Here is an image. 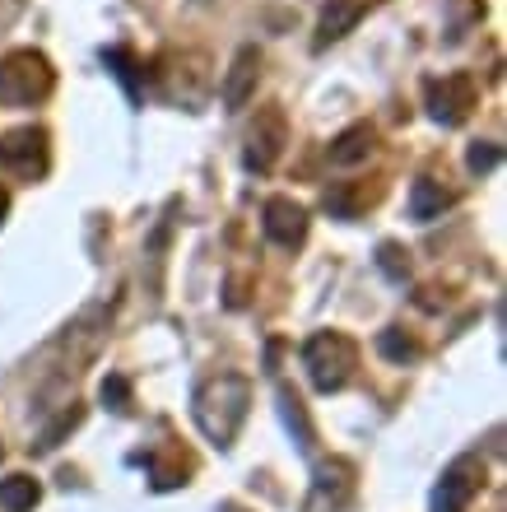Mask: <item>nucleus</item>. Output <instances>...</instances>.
I'll return each mask as SVG.
<instances>
[{"instance_id":"f257e3e1","label":"nucleus","mask_w":507,"mask_h":512,"mask_svg":"<svg viewBox=\"0 0 507 512\" xmlns=\"http://www.w3.org/2000/svg\"><path fill=\"white\" fill-rule=\"evenodd\" d=\"M247 405H252V382L242 373H214L191 396V415H196V429L210 443L233 447L238 429L247 424Z\"/></svg>"},{"instance_id":"f03ea898","label":"nucleus","mask_w":507,"mask_h":512,"mask_svg":"<svg viewBox=\"0 0 507 512\" xmlns=\"http://www.w3.org/2000/svg\"><path fill=\"white\" fill-rule=\"evenodd\" d=\"M149 80H154V89H159L168 103H177V108H187V112H201L214 89L210 56L196 52V47H187V52H163L159 61H154V70H149Z\"/></svg>"},{"instance_id":"7ed1b4c3","label":"nucleus","mask_w":507,"mask_h":512,"mask_svg":"<svg viewBox=\"0 0 507 512\" xmlns=\"http://www.w3.org/2000/svg\"><path fill=\"white\" fill-rule=\"evenodd\" d=\"M56 70L38 47H14L0 56V103L5 108H33L42 98H52Z\"/></svg>"},{"instance_id":"20e7f679","label":"nucleus","mask_w":507,"mask_h":512,"mask_svg":"<svg viewBox=\"0 0 507 512\" xmlns=\"http://www.w3.org/2000/svg\"><path fill=\"white\" fill-rule=\"evenodd\" d=\"M303 368H307V382H312L321 396H331V391H340L354 378L359 345H354L345 331H312L303 345Z\"/></svg>"},{"instance_id":"39448f33","label":"nucleus","mask_w":507,"mask_h":512,"mask_svg":"<svg viewBox=\"0 0 507 512\" xmlns=\"http://www.w3.org/2000/svg\"><path fill=\"white\" fill-rule=\"evenodd\" d=\"M0 168L19 182H38L52 168V135L42 126H14L0 135Z\"/></svg>"},{"instance_id":"423d86ee","label":"nucleus","mask_w":507,"mask_h":512,"mask_svg":"<svg viewBox=\"0 0 507 512\" xmlns=\"http://www.w3.org/2000/svg\"><path fill=\"white\" fill-rule=\"evenodd\" d=\"M424 103H428V117H433L438 126H466L470 112L480 108L475 75L452 70V75H442V80H428L424 84Z\"/></svg>"},{"instance_id":"0eeeda50","label":"nucleus","mask_w":507,"mask_h":512,"mask_svg":"<svg viewBox=\"0 0 507 512\" xmlns=\"http://www.w3.org/2000/svg\"><path fill=\"white\" fill-rule=\"evenodd\" d=\"M284 145H289V117H284L280 103H266V108L252 117L247 126V149H242V163L252 173H270L280 163Z\"/></svg>"},{"instance_id":"6e6552de","label":"nucleus","mask_w":507,"mask_h":512,"mask_svg":"<svg viewBox=\"0 0 507 512\" xmlns=\"http://www.w3.org/2000/svg\"><path fill=\"white\" fill-rule=\"evenodd\" d=\"M349 499H354V466L345 457H331V461H321L317 475H312L303 512H345Z\"/></svg>"},{"instance_id":"1a4fd4ad","label":"nucleus","mask_w":507,"mask_h":512,"mask_svg":"<svg viewBox=\"0 0 507 512\" xmlns=\"http://www.w3.org/2000/svg\"><path fill=\"white\" fill-rule=\"evenodd\" d=\"M484 489V466L475 457H461L447 466L438 494H433V512H470L475 494Z\"/></svg>"},{"instance_id":"9d476101","label":"nucleus","mask_w":507,"mask_h":512,"mask_svg":"<svg viewBox=\"0 0 507 512\" xmlns=\"http://www.w3.org/2000/svg\"><path fill=\"white\" fill-rule=\"evenodd\" d=\"M261 229H266V238L275 247L294 252L307 238V210L298 201H289V196H270L266 210H261Z\"/></svg>"},{"instance_id":"9b49d317","label":"nucleus","mask_w":507,"mask_h":512,"mask_svg":"<svg viewBox=\"0 0 507 512\" xmlns=\"http://www.w3.org/2000/svg\"><path fill=\"white\" fill-rule=\"evenodd\" d=\"M256 84H261V52L256 47H238L233 66H228L224 84H219V98H224L228 112H242L256 98Z\"/></svg>"},{"instance_id":"f8f14e48","label":"nucleus","mask_w":507,"mask_h":512,"mask_svg":"<svg viewBox=\"0 0 507 512\" xmlns=\"http://www.w3.org/2000/svg\"><path fill=\"white\" fill-rule=\"evenodd\" d=\"M377 0H326L321 5V19H317V38H312V47H331V42H340L345 33H354V24H359L363 14L373 10Z\"/></svg>"},{"instance_id":"ddd939ff","label":"nucleus","mask_w":507,"mask_h":512,"mask_svg":"<svg viewBox=\"0 0 507 512\" xmlns=\"http://www.w3.org/2000/svg\"><path fill=\"white\" fill-rule=\"evenodd\" d=\"M373 149H377V131L368 122H359V126H349V131L335 135L326 154H331L335 168H359V163L373 159Z\"/></svg>"},{"instance_id":"4468645a","label":"nucleus","mask_w":507,"mask_h":512,"mask_svg":"<svg viewBox=\"0 0 507 512\" xmlns=\"http://www.w3.org/2000/svg\"><path fill=\"white\" fill-rule=\"evenodd\" d=\"M452 187H442L438 177H419L410 187V215L419 219V224H433V219H442V210H452Z\"/></svg>"},{"instance_id":"2eb2a0df","label":"nucleus","mask_w":507,"mask_h":512,"mask_svg":"<svg viewBox=\"0 0 507 512\" xmlns=\"http://www.w3.org/2000/svg\"><path fill=\"white\" fill-rule=\"evenodd\" d=\"M38 499H42V485L33 480V475L14 471V475L0 480V508L5 512H33L38 508Z\"/></svg>"},{"instance_id":"dca6fc26","label":"nucleus","mask_w":507,"mask_h":512,"mask_svg":"<svg viewBox=\"0 0 507 512\" xmlns=\"http://www.w3.org/2000/svg\"><path fill=\"white\" fill-rule=\"evenodd\" d=\"M377 354H382L387 364H414V359L424 354V345H419L405 326H387V331L377 336Z\"/></svg>"},{"instance_id":"f3484780","label":"nucleus","mask_w":507,"mask_h":512,"mask_svg":"<svg viewBox=\"0 0 507 512\" xmlns=\"http://www.w3.org/2000/svg\"><path fill=\"white\" fill-rule=\"evenodd\" d=\"M80 419H84V405H75V401H70L66 410H61V415H56L52 424H47V429L38 433V443H33V452H52V447L61 443L66 433H75V429H80Z\"/></svg>"},{"instance_id":"a211bd4d","label":"nucleus","mask_w":507,"mask_h":512,"mask_svg":"<svg viewBox=\"0 0 507 512\" xmlns=\"http://www.w3.org/2000/svg\"><path fill=\"white\" fill-rule=\"evenodd\" d=\"M377 270H382L387 280L405 284V280H410V252H405L401 243H382V247H377Z\"/></svg>"},{"instance_id":"6ab92c4d","label":"nucleus","mask_w":507,"mask_h":512,"mask_svg":"<svg viewBox=\"0 0 507 512\" xmlns=\"http://www.w3.org/2000/svg\"><path fill=\"white\" fill-rule=\"evenodd\" d=\"M280 410H284V424H289V429H298V447H312V429H307L303 401H298L289 387H280Z\"/></svg>"},{"instance_id":"aec40b11","label":"nucleus","mask_w":507,"mask_h":512,"mask_svg":"<svg viewBox=\"0 0 507 512\" xmlns=\"http://www.w3.org/2000/svg\"><path fill=\"white\" fill-rule=\"evenodd\" d=\"M103 61L117 70V80L131 89V98H140V66H135V56L121 52V47H112V52H103Z\"/></svg>"},{"instance_id":"412c9836","label":"nucleus","mask_w":507,"mask_h":512,"mask_svg":"<svg viewBox=\"0 0 507 512\" xmlns=\"http://www.w3.org/2000/svg\"><path fill=\"white\" fill-rule=\"evenodd\" d=\"M103 405H107V410H117V415L131 405V382L121 378V373H112V378L103 382Z\"/></svg>"},{"instance_id":"4be33fe9","label":"nucleus","mask_w":507,"mask_h":512,"mask_svg":"<svg viewBox=\"0 0 507 512\" xmlns=\"http://www.w3.org/2000/svg\"><path fill=\"white\" fill-rule=\"evenodd\" d=\"M466 163H470V173H494V168H498V145H489V140H475Z\"/></svg>"},{"instance_id":"5701e85b","label":"nucleus","mask_w":507,"mask_h":512,"mask_svg":"<svg viewBox=\"0 0 507 512\" xmlns=\"http://www.w3.org/2000/svg\"><path fill=\"white\" fill-rule=\"evenodd\" d=\"M5 215H10V191L0 187V224H5Z\"/></svg>"},{"instance_id":"b1692460","label":"nucleus","mask_w":507,"mask_h":512,"mask_svg":"<svg viewBox=\"0 0 507 512\" xmlns=\"http://www.w3.org/2000/svg\"><path fill=\"white\" fill-rule=\"evenodd\" d=\"M219 512H247V508H242V503H224V508H219Z\"/></svg>"},{"instance_id":"393cba45","label":"nucleus","mask_w":507,"mask_h":512,"mask_svg":"<svg viewBox=\"0 0 507 512\" xmlns=\"http://www.w3.org/2000/svg\"><path fill=\"white\" fill-rule=\"evenodd\" d=\"M0 457H5V443H0Z\"/></svg>"}]
</instances>
